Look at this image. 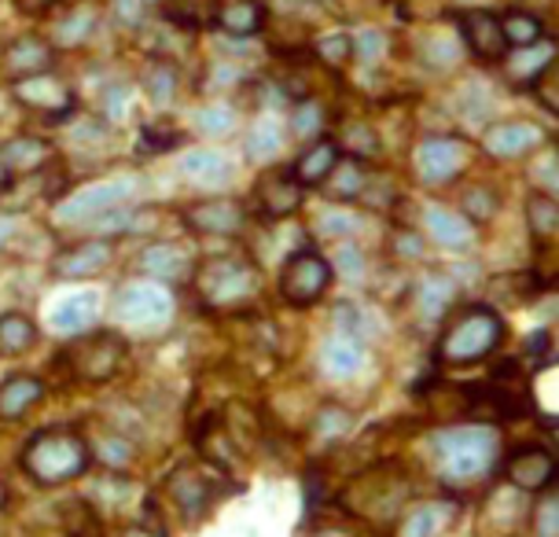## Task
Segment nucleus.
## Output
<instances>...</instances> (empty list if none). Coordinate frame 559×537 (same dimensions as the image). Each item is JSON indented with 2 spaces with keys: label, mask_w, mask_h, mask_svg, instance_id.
<instances>
[{
  "label": "nucleus",
  "mask_w": 559,
  "mask_h": 537,
  "mask_svg": "<svg viewBox=\"0 0 559 537\" xmlns=\"http://www.w3.org/2000/svg\"><path fill=\"white\" fill-rule=\"evenodd\" d=\"M115 12L122 15V23H136V19H140V0H115Z\"/></svg>",
  "instance_id": "obj_47"
},
{
  "label": "nucleus",
  "mask_w": 559,
  "mask_h": 537,
  "mask_svg": "<svg viewBox=\"0 0 559 537\" xmlns=\"http://www.w3.org/2000/svg\"><path fill=\"white\" fill-rule=\"evenodd\" d=\"M34 4H41V8H52V4H67V0H34Z\"/></svg>",
  "instance_id": "obj_48"
},
{
  "label": "nucleus",
  "mask_w": 559,
  "mask_h": 537,
  "mask_svg": "<svg viewBox=\"0 0 559 537\" xmlns=\"http://www.w3.org/2000/svg\"><path fill=\"white\" fill-rule=\"evenodd\" d=\"M140 268L158 284H181V281H192L195 276V258L185 243L158 240L140 254Z\"/></svg>",
  "instance_id": "obj_13"
},
{
  "label": "nucleus",
  "mask_w": 559,
  "mask_h": 537,
  "mask_svg": "<svg viewBox=\"0 0 559 537\" xmlns=\"http://www.w3.org/2000/svg\"><path fill=\"white\" fill-rule=\"evenodd\" d=\"M497 211H501V203H497L493 188H472L464 199H461V214L467 217V222H489Z\"/></svg>",
  "instance_id": "obj_40"
},
{
  "label": "nucleus",
  "mask_w": 559,
  "mask_h": 537,
  "mask_svg": "<svg viewBox=\"0 0 559 537\" xmlns=\"http://www.w3.org/2000/svg\"><path fill=\"white\" fill-rule=\"evenodd\" d=\"M328 195L338 199V203H349V199L365 195V184H368V174L365 166L357 163V158H338V166L332 170V177H328Z\"/></svg>",
  "instance_id": "obj_32"
},
{
  "label": "nucleus",
  "mask_w": 559,
  "mask_h": 537,
  "mask_svg": "<svg viewBox=\"0 0 559 537\" xmlns=\"http://www.w3.org/2000/svg\"><path fill=\"white\" fill-rule=\"evenodd\" d=\"M335 144L346 158H357V163H361V158H372L379 152V136L368 122H346L335 133Z\"/></svg>",
  "instance_id": "obj_36"
},
{
  "label": "nucleus",
  "mask_w": 559,
  "mask_h": 537,
  "mask_svg": "<svg viewBox=\"0 0 559 537\" xmlns=\"http://www.w3.org/2000/svg\"><path fill=\"white\" fill-rule=\"evenodd\" d=\"M424 225L435 243L453 247V251H467L475 243V225L461 211H449V206H431L424 214Z\"/></svg>",
  "instance_id": "obj_23"
},
{
  "label": "nucleus",
  "mask_w": 559,
  "mask_h": 537,
  "mask_svg": "<svg viewBox=\"0 0 559 537\" xmlns=\"http://www.w3.org/2000/svg\"><path fill=\"white\" fill-rule=\"evenodd\" d=\"M534 534L537 537H559V504L556 497H545V504L534 509Z\"/></svg>",
  "instance_id": "obj_43"
},
{
  "label": "nucleus",
  "mask_w": 559,
  "mask_h": 537,
  "mask_svg": "<svg viewBox=\"0 0 559 537\" xmlns=\"http://www.w3.org/2000/svg\"><path fill=\"white\" fill-rule=\"evenodd\" d=\"M166 493H169V501L177 504L185 523H199L210 512V504H214V486H210L206 475L192 472V467H181V472L169 475Z\"/></svg>",
  "instance_id": "obj_15"
},
{
  "label": "nucleus",
  "mask_w": 559,
  "mask_h": 537,
  "mask_svg": "<svg viewBox=\"0 0 559 537\" xmlns=\"http://www.w3.org/2000/svg\"><path fill=\"white\" fill-rule=\"evenodd\" d=\"M185 225L195 236H236L243 228V211L228 199H214V203H195L185 211Z\"/></svg>",
  "instance_id": "obj_19"
},
{
  "label": "nucleus",
  "mask_w": 559,
  "mask_h": 537,
  "mask_svg": "<svg viewBox=\"0 0 559 537\" xmlns=\"http://www.w3.org/2000/svg\"><path fill=\"white\" fill-rule=\"evenodd\" d=\"M129 195H133V181H104V184H88L82 188L74 199L67 203V217L70 222H88V217H99L115 206H126Z\"/></svg>",
  "instance_id": "obj_18"
},
{
  "label": "nucleus",
  "mask_w": 559,
  "mask_h": 537,
  "mask_svg": "<svg viewBox=\"0 0 559 537\" xmlns=\"http://www.w3.org/2000/svg\"><path fill=\"white\" fill-rule=\"evenodd\" d=\"M59 520H63L67 537H104V520H99L96 504L82 501V497L59 504Z\"/></svg>",
  "instance_id": "obj_31"
},
{
  "label": "nucleus",
  "mask_w": 559,
  "mask_h": 537,
  "mask_svg": "<svg viewBox=\"0 0 559 537\" xmlns=\"http://www.w3.org/2000/svg\"><path fill=\"white\" fill-rule=\"evenodd\" d=\"M52 63H56V48L41 34H23L4 48V71L12 74L15 82L52 71Z\"/></svg>",
  "instance_id": "obj_16"
},
{
  "label": "nucleus",
  "mask_w": 559,
  "mask_h": 537,
  "mask_svg": "<svg viewBox=\"0 0 559 537\" xmlns=\"http://www.w3.org/2000/svg\"><path fill=\"white\" fill-rule=\"evenodd\" d=\"M177 141H181V133L177 129H169L166 122H147L144 126V136H140V147L144 152H166V147H174Z\"/></svg>",
  "instance_id": "obj_42"
},
{
  "label": "nucleus",
  "mask_w": 559,
  "mask_h": 537,
  "mask_svg": "<svg viewBox=\"0 0 559 537\" xmlns=\"http://www.w3.org/2000/svg\"><path fill=\"white\" fill-rule=\"evenodd\" d=\"M493 434L478 431V427H453L449 434L438 439V464H442V479L445 482H472L486 472L493 461Z\"/></svg>",
  "instance_id": "obj_5"
},
{
  "label": "nucleus",
  "mask_w": 559,
  "mask_h": 537,
  "mask_svg": "<svg viewBox=\"0 0 559 537\" xmlns=\"http://www.w3.org/2000/svg\"><path fill=\"white\" fill-rule=\"evenodd\" d=\"M0 501H4V490H0Z\"/></svg>",
  "instance_id": "obj_50"
},
{
  "label": "nucleus",
  "mask_w": 559,
  "mask_h": 537,
  "mask_svg": "<svg viewBox=\"0 0 559 537\" xmlns=\"http://www.w3.org/2000/svg\"><path fill=\"white\" fill-rule=\"evenodd\" d=\"M144 88H147V96H152L155 104H169L174 93H177V71L166 63V59H155L152 71L144 74Z\"/></svg>",
  "instance_id": "obj_39"
},
{
  "label": "nucleus",
  "mask_w": 559,
  "mask_h": 537,
  "mask_svg": "<svg viewBox=\"0 0 559 537\" xmlns=\"http://www.w3.org/2000/svg\"><path fill=\"white\" fill-rule=\"evenodd\" d=\"M214 15L217 0H163V19L181 34H199V29L214 26Z\"/></svg>",
  "instance_id": "obj_26"
},
{
  "label": "nucleus",
  "mask_w": 559,
  "mask_h": 537,
  "mask_svg": "<svg viewBox=\"0 0 559 537\" xmlns=\"http://www.w3.org/2000/svg\"><path fill=\"white\" fill-rule=\"evenodd\" d=\"M501 29L508 48H534L545 41V23L534 12H523V8L501 15Z\"/></svg>",
  "instance_id": "obj_30"
},
{
  "label": "nucleus",
  "mask_w": 559,
  "mask_h": 537,
  "mask_svg": "<svg viewBox=\"0 0 559 537\" xmlns=\"http://www.w3.org/2000/svg\"><path fill=\"white\" fill-rule=\"evenodd\" d=\"M195 291L206 298L214 310H239L258 295V268L254 262L239 254H222V258H210L203 268H195Z\"/></svg>",
  "instance_id": "obj_4"
},
{
  "label": "nucleus",
  "mask_w": 559,
  "mask_h": 537,
  "mask_svg": "<svg viewBox=\"0 0 559 537\" xmlns=\"http://www.w3.org/2000/svg\"><path fill=\"white\" fill-rule=\"evenodd\" d=\"M265 23H269L265 0H228L214 15V26H222L228 37H258Z\"/></svg>",
  "instance_id": "obj_21"
},
{
  "label": "nucleus",
  "mask_w": 559,
  "mask_h": 537,
  "mask_svg": "<svg viewBox=\"0 0 559 537\" xmlns=\"http://www.w3.org/2000/svg\"><path fill=\"white\" fill-rule=\"evenodd\" d=\"M504 475H508V482L526 493L552 490L556 456H552V450H545V445L526 442V445H519V450H512V456H508V464H504Z\"/></svg>",
  "instance_id": "obj_11"
},
{
  "label": "nucleus",
  "mask_w": 559,
  "mask_h": 537,
  "mask_svg": "<svg viewBox=\"0 0 559 537\" xmlns=\"http://www.w3.org/2000/svg\"><path fill=\"white\" fill-rule=\"evenodd\" d=\"M504 339V321L493 306H461L453 317H449L442 339H438V361L464 368L475 361H486L489 354L501 346Z\"/></svg>",
  "instance_id": "obj_2"
},
{
  "label": "nucleus",
  "mask_w": 559,
  "mask_h": 537,
  "mask_svg": "<svg viewBox=\"0 0 559 537\" xmlns=\"http://www.w3.org/2000/svg\"><path fill=\"white\" fill-rule=\"evenodd\" d=\"M199 129H203V133H228V129H233V111H217V107H206V111H199Z\"/></svg>",
  "instance_id": "obj_45"
},
{
  "label": "nucleus",
  "mask_w": 559,
  "mask_h": 537,
  "mask_svg": "<svg viewBox=\"0 0 559 537\" xmlns=\"http://www.w3.org/2000/svg\"><path fill=\"white\" fill-rule=\"evenodd\" d=\"M542 144H545V129L534 122H523V118L489 126L483 136V147L493 158H523V155L537 152Z\"/></svg>",
  "instance_id": "obj_14"
},
{
  "label": "nucleus",
  "mask_w": 559,
  "mask_h": 537,
  "mask_svg": "<svg viewBox=\"0 0 559 537\" xmlns=\"http://www.w3.org/2000/svg\"><path fill=\"white\" fill-rule=\"evenodd\" d=\"M12 96L26 107V111L41 115L48 126H63L67 118L74 115V107H78L74 88H70L67 82H59V77H56L52 71L15 82Z\"/></svg>",
  "instance_id": "obj_7"
},
{
  "label": "nucleus",
  "mask_w": 559,
  "mask_h": 537,
  "mask_svg": "<svg viewBox=\"0 0 559 537\" xmlns=\"http://www.w3.org/2000/svg\"><path fill=\"white\" fill-rule=\"evenodd\" d=\"M19 464H23V472L37 486L56 490V486L82 479L88 467H93V450H88V442L74 427H45V431H37L26 442Z\"/></svg>",
  "instance_id": "obj_1"
},
{
  "label": "nucleus",
  "mask_w": 559,
  "mask_h": 537,
  "mask_svg": "<svg viewBox=\"0 0 559 537\" xmlns=\"http://www.w3.org/2000/svg\"><path fill=\"white\" fill-rule=\"evenodd\" d=\"M8 232H12V228H8V222H0V243L8 240Z\"/></svg>",
  "instance_id": "obj_49"
},
{
  "label": "nucleus",
  "mask_w": 559,
  "mask_h": 537,
  "mask_svg": "<svg viewBox=\"0 0 559 537\" xmlns=\"http://www.w3.org/2000/svg\"><path fill=\"white\" fill-rule=\"evenodd\" d=\"M181 174L195 184H217L233 177V163L222 152H192L181 158Z\"/></svg>",
  "instance_id": "obj_29"
},
{
  "label": "nucleus",
  "mask_w": 559,
  "mask_h": 537,
  "mask_svg": "<svg viewBox=\"0 0 559 537\" xmlns=\"http://www.w3.org/2000/svg\"><path fill=\"white\" fill-rule=\"evenodd\" d=\"M453 520H456V504H449V501L413 504V509L402 515V523H397L394 537H438Z\"/></svg>",
  "instance_id": "obj_24"
},
{
  "label": "nucleus",
  "mask_w": 559,
  "mask_h": 537,
  "mask_svg": "<svg viewBox=\"0 0 559 537\" xmlns=\"http://www.w3.org/2000/svg\"><path fill=\"white\" fill-rule=\"evenodd\" d=\"M129 357V339L115 327H93V332L78 335L74 343L59 354V368L74 383H107L122 372Z\"/></svg>",
  "instance_id": "obj_3"
},
{
  "label": "nucleus",
  "mask_w": 559,
  "mask_h": 537,
  "mask_svg": "<svg viewBox=\"0 0 559 537\" xmlns=\"http://www.w3.org/2000/svg\"><path fill=\"white\" fill-rule=\"evenodd\" d=\"M456 26H461V37L478 63H504L508 56V41L501 29V15L489 12V8H461L456 12Z\"/></svg>",
  "instance_id": "obj_8"
},
{
  "label": "nucleus",
  "mask_w": 559,
  "mask_h": 537,
  "mask_svg": "<svg viewBox=\"0 0 559 537\" xmlns=\"http://www.w3.org/2000/svg\"><path fill=\"white\" fill-rule=\"evenodd\" d=\"M427 409L438 420H464L467 416V386L461 383H438V386H427Z\"/></svg>",
  "instance_id": "obj_34"
},
{
  "label": "nucleus",
  "mask_w": 559,
  "mask_h": 537,
  "mask_svg": "<svg viewBox=\"0 0 559 537\" xmlns=\"http://www.w3.org/2000/svg\"><path fill=\"white\" fill-rule=\"evenodd\" d=\"M338 158H343V152H338L335 136H321L313 147H306L302 155H298V163L292 166L295 181L302 188H321L328 177H332V170L338 166Z\"/></svg>",
  "instance_id": "obj_22"
},
{
  "label": "nucleus",
  "mask_w": 559,
  "mask_h": 537,
  "mask_svg": "<svg viewBox=\"0 0 559 537\" xmlns=\"http://www.w3.org/2000/svg\"><path fill=\"white\" fill-rule=\"evenodd\" d=\"M526 222H531V232L534 240H545L552 243L556 232H559V206L552 192H534L526 199Z\"/></svg>",
  "instance_id": "obj_33"
},
{
  "label": "nucleus",
  "mask_w": 559,
  "mask_h": 537,
  "mask_svg": "<svg viewBox=\"0 0 559 537\" xmlns=\"http://www.w3.org/2000/svg\"><path fill=\"white\" fill-rule=\"evenodd\" d=\"M321 118H324L321 107H317L313 99H306V107H298V111H295V133H298V136H306V133L313 136L317 129L324 126Z\"/></svg>",
  "instance_id": "obj_44"
},
{
  "label": "nucleus",
  "mask_w": 559,
  "mask_h": 537,
  "mask_svg": "<svg viewBox=\"0 0 559 537\" xmlns=\"http://www.w3.org/2000/svg\"><path fill=\"white\" fill-rule=\"evenodd\" d=\"M122 537H166V530H163V523L147 520V523H140V526H129Z\"/></svg>",
  "instance_id": "obj_46"
},
{
  "label": "nucleus",
  "mask_w": 559,
  "mask_h": 537,
  "mask_svg": "<svg viewBox=\"0 0 559 537\" xmlns=\"http://www.w3.org/2000/svg\"><path fill=\"white\" fill-rule=\"evenodd\" d=\"M41 402H45V380H37V375L19 372L0 383V420H23Z\"/></svg>",
  "instance_id": "obj_20"
},
{
  "label": "nucleus",
  "mask_w": 559,
  "mask_h": 537,
  "mask_svg": "<svg viewBox=\"0 0 559 537\" xmlns=\"http://www.w3.org/2000/svg\"><path fill=\"white\" fill-rule=\"evenodd\" d=\"M48 147L45 141H34V136H19V141H12L0 152V166H4L8 174L19 177V174H37L41 166L48 163Z\"/></svg>",
  "instance_id": "obj_28"
},
{
  "label": "nucleus",
  "mask_w": 559,
  "mask_h": 537,
  "mask_svg": "<svg viewBox=\"0 0 559 537\" xmlns=\"http://www.w3.org/2000/svg\"><path fill=\"white\" fill-rule=\"evenodd\" d=\"M111 254H115V240H85V243L67 247L52 262V268L59 281H88V276L104 273Z\"/></svg>",
  "instance_id": "obj_17"
},
{
  "label": "nucleus",
  "mask_w": 559,
  "mask_h": 537,
  "mask_svg": "<svg viewBox=\"0 0 559 537\" xmlns=\"http://www.w3.org/2000/svg\"><path fill=\"white\" fill-rule=\"evenodd\" d=\"M96 29V12L93 8H82V4H70V15L67 19H56V41L59 45H82L93 37Z\"/></svg>",
  "instance_id": "obj_37"
},
{
  "label": "nucleus",
  "mask_w": 559,
  "mask_h": 537,
  "mask_svg": "<svg viewBox=\"0 0 559 537\" xmlns=\"http://www.w3.org/2000/svg\"><path fill=\"white\" fill-rule=\"evenodd\" d=\"M306 188L295 181L292 170H265L254 184V203L262 206L265 217H292L302 211Z\"/></svg>",
  "instance_id": "obj_12"
},
{
  "label": "nucleus",
  "mask_w": 559,
  "mask_h": 537,
  "mask_svg": "<svg viewBox=\"0 0 559 537\" xmlns=\"http://www.w3.org/2000/svg\"><path fill=\"white\" fill-rule=\"evenodd\" d=\"M280 141H284V136H280L276 122H254L251 136H247V147H251L254 158H262V155H273Z\"/></svg>",
  "instance_id": "obj_41"
},
{
  "label": "nucleus",
  "mask_w": 559,
  "mask_h": 537,
  "mask_svg": "<svg viewBox=\"0 0 559 537\" xmlns=\"http://www.w3.org/2000/svg\"><path fill=\"white\" fill-rule=\"evenodd\" d=\"M313 52L321 56V63L346 67V63H354L357 45H354V37H349V34H324V37H317V41H313Z\"/></svg>",
  "instance_id": "obj_38"
},
{
  "label": "nucleus",
  "mask_w": 559,
  "mask_h": 537,
  "mask_svg": "<svg viewBox=\"0 0 559 537\" xmlns=\"http://www.w3.org/2000/svg\"><path fill=\"white\" fill-rule=\"evenodd\" d=\"M41 339V327H37L23 313H0V361L4 357H19L26 350H34Z\"/></svg>",
  "instance_id": "obj_27"
},
{
  "label": "nucleus",
  "mask_w": 559,
  "mask_h": 537,
  "mask_svg": "<svg viewBox=\"0 0 559 537\" xmlns=\"http://www.w3.org/2000/svg\"><path fill=\"white\" fill-rule=\"evenodd\" d=\"M467 163H472V147L456 136H431L416 152V174L424 184H449L467 170Z\"/></svg>",
  "instance_id": "obj_9"
},
{
  "label": "nucleus",
  "mask_w": 559,
  "mask_h": 537,
  "mask_svg": "<svg viewBox=\"0 0 559 537\" xmlns=\"http://www.w3.org/2000/svg\"><path fill=\"white\" fill-rule=\"evenodd\" d=\"M335 268L324 254L317 251H295L280 268V298L295 310L317 306L324 298V291L332 287Z\"/></svg>",
  "instance_id": "obj_6"
},
{
  "label": "nucleus",
  "mask_w": 559,
  "mask_h": 537,
  "mask_svg": "<svg viewBox=\"0 0 559 537\" xmlns=\"http://www.w3.org/2000/svg\"><path fill=\"white\" fill-rule=\"evenodd\" d=\"M324 361H328V368H332L335 375H354L357 368L365 365V350H361V343H357L354 335L338 332L324 346Z\"/></svg>",
  "instance_id": "obj_35"
},
{
  "label": "nucleus",
  "mask_w": 559,
  "mask_h": 537,
  "mask_svg": "<svg viewBox=\"0 0 559 537\" xmlns=\"http://www.w3.org/2000/svg\"><path fill=\"white\" fill-rule=\"evenodd\" d=\"M96 317H99V298L93 291H82V295L63 298V302L48 313V324L70 335H85V332H93Z\"/></svg>",
  "instance_id": "obj_25"
},
{
  "label": "nucleus",
  "mask_w": 559,
  "mask_h": 537,
  "mask_svg": "<svg viewBox=\"0 0 559 537\" xmlns=\"http://www.w3.org/2000/svg\"><path fill=\"white\" fill-rule=\"evenodd\" d=\"M115 313H118V321H122V324L152 327V324H163L169 317V298L155 281H133V284H126L122 291H118Z\"/></svg>",
  "instance_id": "obj_10"
}]
</instances>
